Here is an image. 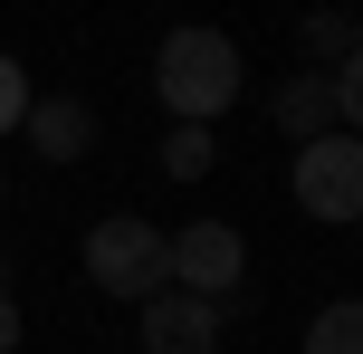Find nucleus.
<instances>
[{
	"instance_id": "1",
	"label": "nucleus",
	"mask_w": 363,
	"mask_h": 354,
	"mask_svg": "<svg viewBox=\"0 0 363 354\" xmlns=\"http://www.w3.org/2000/svg\"><path fill=\"white\" fill-rule=\"evenodd\" d=\"M239 38L211 29V19H182L163 29V48H153V96L172 106V125H211V115L239 106Z\"/></svg>"
},
{
	"instance_id": "2",
	"label": "nucleus",
	"mask_w": 363,
	"mask_h": 354,
	"mask_svg": "<svg viewBox=\"0 0 363 354\" xmlns=\"http://www.w3.org/2000/svg\"><path fill=\"white\" fill-rule=\"evenodd\" d=\"M86 278L106 287V297H163L172 287V230H153L144 211H106V221L86 230Z\"/></svg>"
},
{
	"instance_id": "3",
	"label": "nucleus",
	"mask_w": 363,
	"mask_h": 354,
	"mask_svg": "<svg viewBox=\"0 0 363 354\" xmlns=\"http://www.w3.org/2000/svg\"><path fill=\"white\" fill-rule=\"evenodd\" d=\"M287 192H296L306 221H335V230H345L354 211H363V144H354V134H315V144H296Z\"/></svg>"
},
{
	"instance_id": "4",
	"label": "nucleus",
	"mask_w": 363,
	"mask_h": 354,
	"mask_svg": "<svg viewBox=\"0 0 363 354\" xmlns=\"http://www.w3.org/2000/svg\"><path fill=\"white\" fill-rule=\"evenodd\" d=\"M239 278H249V240H239L230 221H191L172 230V287L182 297H239Z\"/></svg>"
},
{
	"instance_id": "5",
	"label": "nucleus",
	"mask_w": 363,
	"mask_h": 354,
	"mask_svg": "<svg viewBox=\"0 0 363 354\" xmlns=\"http://www.w3.org/2000/svg\"><path fill=\"white\" fill-rule=\"evenodd\" d=\"M144 354H220V306L182 297V287L144 297Z\"/></svg>"
},
{
	"instance_id": "6",
	"label": "nucleus",
	"mask_w": 363,
	"mask_h": 354,
	"mask_svg": "<svg viewBox=\"0 0 363 354\" xmlns=\"http://www.w3.org/2000/svg\"><path fill=\"white\" fill-rule=\"evenodd\" d=\"M268 115H277V134H287V144H315V134H354V125H345V106H335V87H325V67L277 77Z\"/></svg>"
},
{
	"instance_id": "7",
	"label": "nucleus",
	"mask_w": 363,
	"mask_h": 354,
	"mask_svg": "<svg viewBox=\"0 0 363 354\" xmlns=\"http://www.w3.org/2000/svg\"><path fill=\"white\" fill-rule=\"evenodd\" d=\"M19 134L38 144V163H77V153H96V106L86 96H29Z\"/></svg>"
},
{
	"instance_id": "8",
	"label": "nucleus",
	"mask_w": 363,
	"mask_h": 354,
	"mask_svg": "<svg viewBox=\"0 0 363 354\" xmlns=\"http://www.w3.org/2000/svg\"><path fill=\"white\" fill-rule=\"evenodd\" d=\"M306 354H363V306L354 297H325L306 316Z\"/></svg>"
},
{
	"instance_id": "9",
	"label": "nucleus",
	"mask_w": 363,
	"mask_h": 354,
	"mask_svg": "<svg viewBox=\"0 0 363 354\" xmlns=\"http://www.w3.org/2000/svg\"><path fill=\"white\" fill-rule=\"evenodd\" d=\"M211 163H220L211 125H172V134H163V172H172V182H201Z\"/></svg>"
},
{
	"instance_id": "10",
	"label": "nucleus",
	"mask_w": 363,
	"mask_h": 354,
	"mask_svg": "<svg viewBox=\"0 0 363 354\" xmlns=\"http://www.w3.org/2000/svg\"><path fill=\"white\" fill-rule=\"evenodd\" d=\"M296 38H306L325 67H354V10H306V29H296Z\"/></svg>"
},
{
	"instance_id": "11",
	"label": "nucleus",
	"mask_w": 363,
	"mask_h": 354,
	"mask_svg": "<svg viewBox=\"0 0 363 354\" xmlns=\"http://www.w3.org/2000/svg\"><path fill=\"white\" fill-rule=\"evenodd\" d=\"M29 96H38V87H29V67H19L10 48H0V134H19V115H29Z\"/></svg>"
},
{
	"instance_id": "12",
	"label": "nucleus",
	"mask_w": 363,
	"mask_h": 354,
	"mask_svg": "<svg viewBox=\"0 0 363 354\" xmlns=\"http://www.w3.org/2000/svg\"><path fill=\"white\" fill-rule=\"evenodd\" d=\"M10 345H19V306L0 297V354H10Z\"/></svg>"
},
{
	"instance_id": "13",
	"label": "nucleus",
	"mask_w": 363,
	"mask_h": 354,
	"mask_svg": "<svg viewBox=\"0 0 363 354\" xmlns=\"http://www.w3.org/2000/svg\"><path fill=\"white\" fill-rule=\"evenodd\" d=\"M0 297H10V278H0Z\"/></svg>"
},
{
	"instance_id": "14",
	"label": "nucleus",
	"mask_w": 363,
	"mask_h": 354,
	"mask_svg": "<svg viewBox=\"0 0 363 354\" xmlns=\"http://www.w3.org/2000/svg\"><path fill=\"white\" fill-rule=\"evenodd\" d=\"M0 192H10V182H0Z\"/></svg>"
}]
</instances>
